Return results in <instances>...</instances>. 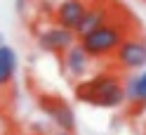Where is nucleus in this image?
I'll list each match as a JSON object with an SVG mask.
<instances>
[{
	"instance_id": "obj_3",
	"label": "nucleus",
	"mask_w": 146,
	"mask_h": 135,
	"mask_svg": "<svg viewBox=\"0 0 146 135\" xmlns=\"http://www.w3.org/2000/svg\"><path fill=\"white\" fill-rule=\"evenodd\" d=\"M118 69L123 71H141L146 69V38L139 33H130L113 52Z\"/></svg>"
},
{
	"instance_id": "obj_11",
	"label": "nucleus",
	"mask_w": 146,
	"mask_h": 135,
	"mask_svg": "<svg viewBox=\"0 0 146 135\" xmlns=\"http://www.w3.org/2000/svg\"><path fill=\"white\" fill-rule=\"evenodd\" d=\"M57 135H71V133H66V130H59V133H57Z\"/></svg>"
},
{
	"instance_id": "obj_12",
	"label": "nucleus",
	"mask_w": 146,
	"mask_h": 135,
	"mask_svg": "<svg viewBox=\"0 0 146 135\" xmlns=\"http://www.w3.org/2000/svg\"><path fill=\"white\" fill-rule=\"evenodd\" d=\"M5 135H12V133H5Z\"/></svg>"
},
{
	"instance_id": "obj_4",
	"label": "nucleus",
	"mask_w": 146,
	"mask_h": 135,
	"mask_svg": "<svg viewBox=\"0 0 146 135\" xmlns=\"http://www.w3.org/2000/svg\"><path fill=\"white\" fill-rule=\"evenodd\" d=\"M38 104L47 116H52V121L57 123L61 130L73 133V128H76V116H73V109L68 107V102H64L57 95H40Z\"/></svg>"
},
{
	"instance_id": "obj_7",
	"label": "nucleus",
	"mask_w": 146,
	"mask_h": 135,
	"mask_svg": "<svg viewBox=\"0 0 146 135\" xmlns=\"http://www.w3.org/2000/svg\"><path fill=\"white\" fill-rule=\"evenodd\" d=\"M85 10H87V0H61L54 17H57V24L59 26L76 31V26L80 24Z\"/></svg>"
},
{
	"instance_id": "obj_8",
	"label": "nucleus",
	"mask_w": 146,
	"mask_h": 135,
	"mask_svg": "<svg viewBox=\"0 0 146 135\" xmlns=\"http://www.w3.org/2000/svg\"><path fill=\"white\" fill-rule=\"evenodd\" d=\"M61 59H64V69H66V74L73 76V78H83L87 71H90V64H92V57H90L78 43L71 45V48L61 55Z\"/></svg>"
},
{
	"instance_id": "obj_5",
	"label": "nucleus",
	"mask_w": 146,
	"mask_h": 135,
	"mask_svg": "<svg viewBox=\"0 0 146 135\" xmlns=\"http://www.w3.org/2000/svg\"><path fill=\"white\" fill-rule=\"evenodd\" d=\"M40 48L45 52H50V55H64L71 45H76L78 43V36L76 31H71V29H64V26H50V29H45L40 33Z\"/></svg>"
},
{
	"instance_id": "obj_6",
	"label": "nucleus",
	"mask_w": 146,
	"mask_h": 135,
	"mask_svg": "<svg viewBox=\"0 0 146 135\" xmlns=\"http://www.w3.org/2000/svg\"><path fill=\"white\" fill-rule=\"evenodd\" d=\"M113 17V7L111 5H102V3H94V5H87V10L83 14V19H80V24L76 26V36L80 38V36H85L90 31L99 29L102 24H106L108 19Z\"/></svg>"
},
{
	"instance_id": "obj_2",
	"label": "nucleus",
	"mask_w": 146,
	"mask_h": 135,
	"mask_svg": "<svg viewBox=\"0 0 146 135\" xmlns=\"http://www.w3.org/2000/svg\"><path fill=\"white\" fill-rule=\"evenodd\" d=\"M130 26L123 24L120 19L111 17L106 24H102L99 29L90 31L85 36L78 38V45L83 48L85 52L92 59H106V57H113V52L120 48V43L130 36Z\"/></svg>"
},
{
	"instance_id": "obj_1",
	"label": "nucleus",
	"mask_w": 146,
	"mask_h": 135,
	"mask_svg": "<svg viewBox=\"0 0 146 135\" xmlns=\"http://www.w3.org/2000/svg\"><path fill=\"white\" fill-rule=\"evenodd\" d=\"M76 97L80 102L104 107V109H115L125 104V90H123V78L115 71H104L92 78H83L76 85Z\"/></svg>"
},
{
	"instance_id": "obj_9",
	"label": "nucleus",
	"mask_w": 146,
	"mask_h": 135,
	"mask_svg": "<svg viewBox=\"0 0 146 135\" xmlns=\"http://www.w3.org/2000/svg\"><path fill=\"white\" fill-rule=\"evenodd\" d=\"M125 90V102L132 104L134 109H144L146 107V69H141V74L125 78L123 83Z\"/></svg>"
},
{
	"instance_id": "obj_10",
	"label": "nucleus",
	"mask_w": 146,
	"mask_h": 135,
	"mask_svg": "<svg viewBox=\"0 0 146 135\" xmlns=\"http://www.w3.org/2000/svg\"><path fill=\"white\" fill-rule=\"evenodd\" d=\"M17 64H19V57H17V50L10 45H0V90H7L14 81L17 74Z\"/></svg>"
}]
</instances>
